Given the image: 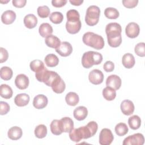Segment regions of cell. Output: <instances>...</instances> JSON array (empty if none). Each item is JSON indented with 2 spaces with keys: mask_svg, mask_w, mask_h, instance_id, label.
Instances as JSON below:
<instances>
[{
  "mask_svg": "<svg viewBox=\"0 0 145 145\" xmlns=\"http://www.w3.org/2000/svg\"><path fill=\"white\" fill-rule=\"evenodd\" d=\"M34 133L36 137H37V138H39V139L44 138L47 135V133H48L47 127H46L45 125L43 124L39 125L36 127Z\"/></svg>",
  "mask_w": 145,
  "mask_h": 145,
  "instance_id": "obj_33",
  "label": "cell"
},
{
  "mask_svg": "<svg viewBox=\"0 0 145 145\" xmlns=\"http://www.w3.org/2000/svg\"><path fill=\"white\" fill-rule=\"evenodd\" d=\"M144 138L142 134L136 133L125 138L122 143L123 145H143Z\"/></svg>",
  "mask_w": 145,
  "mask_h": 145,
  "instance_id": "obj_6",
  "label": "cell"
},
{
  "mask_svg": "<svg viewBox=\"0 0 145 145\" xmlns=\"http://www.w3.org/2000/svg\"><path fill=\"white\" fill-rule=\"evenodd\" d=\"M104 15L108 19H116L118 18L120 13L116 8L107 7L104 10Z\"/></svg>",
  "mask_w": 145,
  "mask_h": 145,
  "instance_id": "obj_36",
  "label": "cell"
},
{
  "mask_svg": "<svg viewBox=\"0 0 145 145\" xmlns=\"http://www.w3.org/2000/svg\"><path fill=\"white\" fill-rule=\"evenodd\" d=\"M122 63L125 68L131 69L135 65V58L132 54L127 53L122 56Z\"/></svg>",
  "mask_w": 145,
  "mask_h": 145,
  "instance_id": "obj_22",
  "label": "cell"
},
{
  "mask_svg": "<svg viewBox=\"0 0 145 145\" xmlns=\"http://www.w3.org/2000/svg\"><path fill=\"white\" fill-rule=\"evenodd\" d=\"M121 110L122 113L126 116L132 114L134 111V105L130 100H124L121 103Z\"/></svg>",
  "mask_w": 145,
  "mask_h": 145,
  "instance_id": "obj_14",
  "label": "cell"
},
{
  "mask_svg": "<svg viewBox=\"0 0 145 145\" xmlns=\"http://www.w3.org/2000/svg\"><path fill=\"white\" fill-rule=\"evenodd\" d=\"M1 96L6 99H9L12 96L13 91L12 88L7 84H2L0 87Z\"/></svg>",
  "mask_w": 145,
  "mask_h": 145,
  "instance_id": "obj_28",
  "label": "cell"
},
{
  "mask_svg": "<svg viewBox=\"0 0 145 145\" xmlns=\"http://www.w3.org/2000/svg\"><path fill=\"white\" fill-rule=\"evenodd\" d=\"M52 90L56 93H62L65 89L66 84L63 80L59 76L51 86Z\"/></svg>",
  "mask_w": 145,
  "mask_h": 145,
  "instance_id": "obj_18",
  "label": "cell"
},
{
  "mask_svg": "<svg viewBox=\"0 0 145 145\" xmlns=\"http://www.w3.org/2000/svg\"><path fill=\"white\" fill-rule=\"evenodd\" d=\"M72 46L71 44L67 41H63L56 49V52L62 57H67L72 52Z\"/></svg>",
  "mask_w": 145,
  "mask_h": 145,
  "instance_id": "obj_10",
  "label": "cell"
},
{
  "mask_svg": "<svg viewBox=\"0 0 145 145\" xmlns=\"http://www.w3.org/2000/svg\"><path fill=\"white\" fill-rule=\"evenodd\" d=\"M103 69L106 72H112L114 69V64L110 61H108L105 62L103 65Z\"/></svg>",
  "mask_w": 145,
  "mask_h": 145,
  "instance_id": "obj_45",
  "label": "cell"
},
{
  "mask_svg": "<svg viewBox=\"0 0 145 145\" xmlns=\"http://www.w3.org/2000/svg\"><path fill=\"white\" fill-rule=\"evenodd\" d=\"M134 52L135 54L141 57L145 56V44L143 42L138 43L135 48Z\"/></svg>",
  "mask_w": 145,
  "mask_h": 145,
  "instance_id": "obj_41",
  "label": "cell"
},
{
  "mask_svg": "<svg viewBox=\"0 0 145 145\" xmlns=\"http://www.w3.org/2000/svg\"><path fill=\"white\" fill-rule=\"evenodd\" d=\"M82 27L80 20L76 22L67 21L66 23V29L70 34H76L79 32Z\"/></svg>",
  "mask_w": 145,
  "mask_h": 145,
  "instance_id": "obj_16",
  "label": "cell"
},
{
  "mask_svg": "<svg viewBox=\"0 0 145 145\" xmlns=\"http://www.w3.org/2000/svg\"><path fill=\"white\" fill-rule=\"evenodd\" d=\"M82 139H88L93 137L96 133L98 129V125L95 121H90L87 125L78 128Z\"/></svg>",
  "mask_w": 145,
  "mask_h": 145,
  "instance_id": "obj_5",
  "label": "cell"
},
{
  "mask_svg": "<svg viewBox=\"0 0 145 145\" xmlns=\"http://www.w3.org/2000/svg\"><path fill=\"white\" fill-rule=\"evenodd\" d=\"M48 100L47 97L42 94L36 95L33 100V106L37 109H41L45 108L48 104Z\"/></svg>",
  "mask_w": 145,
  "mask_h": 145,
  "instance_id": "obj_13",
  "label": "cell"
},
{
  "mask_svg": "<svg viewBox=\"0 0 145 145\" xmlns=\"http://www.w3.org/2000/svg\"><path fill=\"white\" fill-rule=\"evenodd\" d=\"M103 56L100 53L94 51H88L83 54L82 64L83 67L89 69L93 65H97L101 63Z\"/></svg>",
  "mask_w": 145,
  "mask_h": 145,
  "instance_id": "obj_3",
  "label": "cell"
},
{
  "mask_svg": "<svg viewBox=\"0 0 145 145\" xmlns=\"http://www.w3.org/2000/svg\"><path fill=\"white\" fill-rule=\"evenodd\" d=\"M0 51H1V54H0V62L3 63L6 62L8 57V53L7 50L2 48H0Z\"/></svg>",
  "mask_w": 145,
  "mask_h": 145,
  "instance_id": "obj_44",
  "label": "cell"
},
{
  "mask_svg": "<svg viewBox=\"0 0 145 145\" xmlns=\"http://www.w3.org/2000/svg\"><path fill=\"white\" fill-rule=\"evenodd\" d=\"M44 61L46 65L50 67H55L59 63V59L58 57L54 54H49L46 55L44 58Z\"/></svg>",
  "mask_w": 145,
  "mask_h": 145,
  "instance_id": "obj_27",
  "label": "cell"
},
{
  "mask_svg": "<svg viewBox=\"0 0 145 145\" xmlns=\"http://www.w3.org/2000/svg\"><path fill=\"white\" fill-rule=\"evenodd\" d=\"M100 15V8L95 5L89 6L86 11L85 22L88 25L93 26L97 24Z\"/></svg>",
  "mask_w": 145,
  "mask_h": 145,
  "instance_id": "obj_4",
  "label": "cell"
},
{
  "mask_svg": "<svg viewBox=\"0 0 145 145\" xmlns=\"http://www.w3.org/2000/svg\"><path fill=\"white\" fill-rule=\"evenodd\" d=\"M12 5L18 8H22L25 6L27 1L26 0H12Z\"/></svg>",
  "mask_w": 145,
  "mask_h": 145,
  "instance_id": "obj_47",
  "label": "cell"
},
{
  "mask_svg": "<svg viewBox=\"0 0 145 145\" xmlns=\"http://www.w3.org/2000/svg\"><path fill=\"white\" fill-rule=\"evenodd\" d=\"M63 15L61 12H53L49 16V20L54 24H59L63 21Z\"/></svg>",
  "mask_w": 145,
  "mask_h": 145,
  "instance_id": "obj_37",
  "label": "cell"
},
{
  "mask_svg": "<svg viewBox=\"0 0 145 145\" xmlns=\"http://www.w3.org/2000/svg\"><path fill=\"white\" fill-rule=\"evenodd\" d=\"M140 32L139 25L135 22H130L127 24L125 28L126 36L131 39L137 37Z\"/></svg>",
  "mask_w": 145,
  "mask_h": 145,
  "instance_id": "obj_8",
  "label": "cell"
},
{
  "mask_svg": "<svg viewBox=\"0 0 145 145\" xmlns=\"http://www.w3.org/2000/svg\"><path fill=\"white\" fill-rule=\"evenodd\" d=\"M82 40L85 45L97 50L103 49L105 44L104 39L101 36L92 32L85 33L83 36Z\"/></svg>",
  "mask_w": 145,
  "mask_h": 145,
  "instance_id": "obj_2",
  "label": "cell"
},
{
  "mask_svg": "<svg viewBox=\"0 0 145 145\" xmlns=\"http://www.w3.org/2000/svg\"><path fill=\"white\" fill-rule=\"evenodd\" d=\"M15 12L11 10H8L3 12L1 15L2 22L5 24H12L16 19Z\"/></svg>",
  "mask_w": 145,
  "mask_h": 145,
  "instance_id": "obj_17",
  "label": "cell"
},
{
  "mask_svg": "<svg viewBox=\"0 0 145 145\" xmlns=\"http://www.w3.org/2000/svg\"><path fill=\"white\" fill-rule=\"evenodd\" d=\"M65 101L70 106H75L79 101V97L78 94L74 92L67 93L65 96Z\"/></svg>",
  "mask_w": 145,
  "mask_h": 145,
  "instance_id": "obj_26",
  "label": "cell"
},
{
  "mask_svg": "<svg viewBox=\"0 0 145 145\" xmlns=\"http://www.w3.org/2000/svg\"><path fill=\"white\" fill-rule=\"evenodd\" d=\"M29 78L23 74L18 75L15 79V84L16 87L20 89H25L29 86Z\"/></svg>",
  "mask_w": 145,
  "mask_h": 145,
  "instance_id": "obj_12",
  "label": "cell"
},
{
  "mask_svg": "<svg viewBox=\"0 0 145 145\" xmlns=\"http://www.w3.org/2000/svg\"><path fill=\"white\" fill-rule=\"evenodd\" d=\"M13 75L12 69L7 66H3L1 68V78L5 80H8L11 79Z\"/></svg>",
  "mask_w": 145,
  "mask_h": 145,
  "instance_id": "obj_34",
  "label": "cell"
},
{
  "mask_svg": "<svg viewBox=\"0 0 145 145\" xmlns=\"http://www.w3.org/2000/svg\"><path fill=\"white\" fill-rule=\"evenodd\" d=\"M69 2L74 6H80L83 2V0H70Z\"/></svg>",
  "mask_w": 145,
  "mask_h": 145,
  "instance_id": "obj_48",
  "label": "cell"
},
{
  "mask_svg": "<svg viewBox=\"0 0 145 145\" xmlns=\"http://www.w3.org/2000/svg\"><path fill=\"white\" fill-rule=\"evenodd\" d=\"M115 132L118 136L122 137L126 135L129 131V129L126 123L123 122L118 123L114 128Z\"/></svg>",
  "mask_w": 145,
  "mask_h": 145,
  "instance_id": "obj_35",
  "label": "cell"
},
{
  "mask_svg": "<svg viewBox=\"0 0 145 145\" xmlns=\"http://www.w3.org/2000/svg\"><path fill=\"white\" fill-rule=\"evenodd\" d=\"M50 128L51 132L54 135H59L63 133L61 127L60 120H53L50 125Z\"/></svg>",
  "mask_w": 145,
  "mask_h": 145,
  "instance_id": "obj_32",
  "label": "cell"
},
{
  "mask_svg": "<svg viewBox=\"0 0 145 145\" xmlns=\"http://www.w3.org/2000/svg\"><path fill=\"white\" fill-rule=\"evenodd\" d=\"M60 123L62 132L69 133L74 129V122L69 117L62 118L60 120Z\"/></svg>",
  "mask_w": 145,
  "mask_h": 145,
  "instance_id": "obj_15",
  "label": "cell"
},
{
  "mask_svg": "<svg viewBox=\"0 0 145 145\" xmlns=\"http://www.w3.org/2000/svg\"><path fill=\"white\" fill-rule=\"evenodd\" d=\"M122 28L116 22L108 23L105 27V32L109 45L113 48L118 47L122 42Z\"/></svg>",
  "mask_w": 145,
  "mask_h": 145,
  "instance_id": "obj_1",
  "label": "cell"
},
{
  "mask_svg": "<svg viewBox=\"0 0 145 145\" xmlns=\"http://www.w3.org/2000/svg\"><path fill=\"white\" fill-rule=\"evenodd\" d=\"M10 111V105L7 103L1 101L0 102V114L5 115Z\"/></svg>",
  "mask_w": 145,
  "mask_h": 145,
  "instance_id": "obj_43",
  "label": "cell"
},
{
  "mask_svg": "<svg viewBox=\"0 0 145 145\" xmlns=\"http://www.w3.org/2000/svg\"><path fill=\"white\" fill-rule=\"evenodd\" d=\"M114 139L112 131L108 128L103 129L99 134V143L101 145H109Z\"/></svg>",
  "mask_w": 145,
  "mask_h": 145,
  "instance_id": "obj_7",
  "label": "cell"
},
{
  "mask_svg": "<svg viewBox=\"0 0 145 145\" xmlns=\"http://www.w3.org/2000/svg\"><path fill=\"white\" fill-rule=\"evenodd\" d=\"M45 44L52 48H57L61 44L60 39L56 36L50 35L47 36L45 39Z\"/></svg>",
  "mask_w": 145,
  "mask_h": 145,
  "instance_id": "obj_24",
  "label": "cell"
},
{
  "mask_svg": "<svg viewBox=\"0 0 145 145\" xmlns=\"http://www.w3.org/2000/svg\"><path fill=\"white\" fill-rule=\"evenodd\" d=\"M74 118L78 121L84 120L88 115V110L84 106H79L76 108L73 112Z\"/></svg>",
  "mask_w": 145,
  "mask_h": 145,
  "instance_id": "obj_19",
  "label": "cell"
},
{
  "mask_svg": "<svg viewBox=\"0 0 145 145\" xmlns=\"http://www.w3.org/2000/svg\"><path fill=\"white\" fill-rule=\"evenodd\" d=\"M103 96L105 100L112 101L116 97V91L111 87H106L103 90Z\"/></svg>",
  "mask_w": 145,
  "mask_h": 145,
  "instance_id": "obj_30",
  "label": "cell"
},
{
  "mask_svg": "<svg viewBox=\"0 0 145 145\" xmlns=\"http://www.w3.org/2000/svg\"><path fill=\"white\" fill-rule=\"evenodd\" d=\"M23 22L25 27L29 29H32L36 26L37 24V18L35 15L29 14L25 16L23 19Z\"/></svg>",
  "mask_w": 145,
  "mask_h": 145,
  "instance_id": "obj_21",
  "label": "cell"
},
{
  "mask_svg": "<svg viewBox=\"0 0 145 145\" xmlns=\"http://www.w3.org/2000/svg\"><path fill=\"white\" fill-rule=\"evenodd\" d=\"M30 69L32 71L38 72L43 70L45 67L44 62L40 59H35L32 61L29 64Z\"/></svg>",
  "mask_w": 145,
  "mask_h": 145,
  "instance_id": "obj_31",
  "label": "cell"
},
{
  "mask_svg": "<svg viewBox=\"0 0 145 145\" xmlns=\"http://www.w3.org/2000/svg\"><path fill=\"white\" fill-rule=\"evenodd\" d=\"M38 15L41 18H46L50 15V9L47 6H41L37 10Z\"/></svg>",
  "mask_w": 145,
  "mask_h": 145,
  "instance_id": "obj_39",
  "label": "cell"
},
{
  "mask_svg": "<svg viewBox=\"0 0 145 145\" xmlns=\"http://www.w3.org/2000/svg\"><path fill=\"white\" fill-rule=\"evenodd\" d=\"M128 124L131 129L137 130L141 125L140 118L137 115H133L129 118Z\"/></svg>",
  "mask_w": 145,
  "mask_h": 145,
  "instance_id": "obj_29",
  "label": "cell"
},
{
  "mask_svg": "<svg viewBox=\"0 0 145 145\" xmlns=\"http://www.w3.org/2000/svg\"><path fill=\"white\" fill-rule=\"evenodd\" d=\"M67 2V0H52V4L55 7H62L66 4Z\"/></svg>",
  "mask_w": 145,
  "mask_h": 145,
  "instance_id": "obj_46",
  "label": "cell"
},
{
  "mask_svg": "<svg viewBox=\"0 0 145 145\" xmlns=\"http://www.w3.org/2000/svg\"><path fill=\"white\" fill-rule=\"evenodd\" d=\"M121 79L117 75H110L106 78V86L111 87L115 90L119 89L121 86Z\"/></svg>",
  "mask_w": 145,
  "mask_h": 145,
  "instance_id": "obj_11",
  "label": "cell"
},
{
  "mask_svg": "<svg viewBox=\"0 0 145 145\" xmlns=\"http://www.w3.org/2000/svg\"><path fill=\"white\" fill-rule=\"evenodd\" d=\"M29 96L27 93H20L14 98V103L16 106L22 107L26 106L29 102Z\"/></svg>",
  "mask_w": 145,
  "mask_h": 145,
  "instance_id": "obj_20",
  "label": "cell"
},
{
  "mask_svg": "<svg viewBox=\"0 0 145 145\" xmlns=\"http://www.w3.org/2000/svg\"><path fill=\"white\" fill-rule=\"evenodd\" d=\"M69 137L72 141L75 142H79L82 139L78 128L73 129L70 132H69Z\"/></svg>",
  "mask_w": 145,
  "mask_h": 145,
  "instance_id": "obj_40",
  "label": "cell"
},
{
  "mask_svg": "<svg viewBox=\"0 0 145 145\" xmlns=\"http://www.w3.org/2000/svg\"><path fill=\"white\" fill-rule=\"evenodd\" d=\"M138 0H123L122 1L123 5L128 8H131L136 7L138 3Z\"/></svg>",
  "mask_w": 145,
  "mask_h": 145,
  "instance_id": "obj_42",
  "label": "cell"
},
{
  "mask_svg": "<svg viewBox=\"0 0 145 145\" xmlns=\"http://www.w3.org/2000/svg\"><path fill=\"white\" fill-rule=\"evenodd\" d=\"M23 135V131L20 127L18 126H13L11 127L7 133L8 137L14 140L19 139Z\"/></svg>",
  "mask_w": 145,
  "mask_h": 145,
  "instance_id": "obj_23",
  "label": "cell"
},
{
  "mask_svg": "<svg viewBox=\"0 0 145 145\" xmlns=\"http://www.w3.org/2000/svg\"><path fill=\"white\" fill-rule=\"evenodd\" d=\"M53 28L52 25L48 23H42L39 28V32L41 36L42 37H46L53 33Z\"/></svg>",
  "mask_w": 145,
  "mask_h": 145,
  "instance_id": "obj_25",
  "label": "cell"
},
{
  "mask_svg": "<svg viewBox=\"0 0 145 145\" xmlns=\"http://www.w3.org/2000/svg\"><path fill=\"white\" fill-rule=\"evenodd\" d=\"M67 21L76 22L80 20V15L79 12L74 9L69 10L66 13Z\"/></svg>",
  "mask_w": 145,
  "mask_h": 145,
  "instance_id": "obj_38",
  "label": "cell"
},
{
  "mask_svg": "<svg viewBox=\"0 0 145 145\" xmlns=\"http://www.w3.org/2000/svg\"><path fill=\"white\" fill-rule=\"evenodd\" d=\"M88 79L93 84L98 85L103 82L104 74L101 70L93 69L89 73Z\"/></svg>",
  "mask_w": 145,
  "mask_h": 145,
  "instance_id": "obj_9",
  "label": "cell"
}]
</instances>
